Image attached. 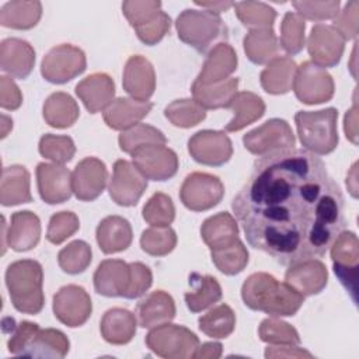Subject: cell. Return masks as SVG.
Wrapping results in <instances>:
<instances>
[{
  "label": "cell",
  "mask_w": 359,
  "mask_h": 359,
  "mask_svg": "<svg viewBox=\"0 0 359 359\" xmlns=\"http://www.w3.org/2000/svg\"><path fill=\"white\" fill-rule=\"evenodd\" d=\"M142 215L153 227H168L175 217V208L168 195L156 192L143 206Z\"/></svg>",
  "instance_id": "cell-48"
},
{
  "label": "cell",
  "mask_w": 359,
  "mask_h": 359,
  "mask_svg": "<svg viewBox=\"0 0 359 359\" xmlns=\"http://www.w3.org/2000/svg\"><path fill=\"white\" fill-rule=\"evenodd\" d=\"M345 49V39L332 27L325 24H316L307 39V50L311 62L320 67L337 66Z\"/></svg>",
  "instance_id": "cell-17"
},
{
  "label": "cell",
  "mask_w": 359,
  "mask_h": 359,
  "mask_svg": "<svg viewBox=\"0 0 359 359\" xmlns=\"http://www.w3.org/2000/svg\"><path fill=\"white\" fill-rule=\"evenodd\" d=\"M146 345L157 356L165 359H189L195 358L199 339L187 327L165 323L150 330L146 335Z\"/></svg>",
  "instance_id": "cell-7"
},
{
  "label": "cell",
  "mask_w": 359,
  "mask_h": 359,
  "mask_svg": "<svg viewBox=\"0 0 359 359\" xmlns=\"http://www.w3.org/2000/svg\"><path fill=\"white\" fill-rule=\"evenodd\" d=\"M170 27H171V18L168 17V14L161 11L154 21H151L147 25L135 28V32L143 43L153 46L164 38V35L170 31Z\"/></svg>",
  "instance_id": "cell-54"
},
{
  "label": "cell",
  "mask_w": 359,
  "mask_h": 359,
  "mask_svg": "<svg viewBox=\"0 0 359 359\" xmlns=\"http://www.w3.org/2000/svg\"><path fill=\"white\" fill-rule=\"evenodd\" d=\"M177 245L175 231L168 227H150L140 236V247L144 252L154 257L170 254Z\"/></svg>",
  "instance_id": "cell-47"
},
{
  "label": "cell",
  "mask_w": 359,
  "mask_h": 359,
  "mask_svg": "<svg viewBox=\"0 0 359 359\" xmlns=\"http://www.w3.org/2000/svg\"><path fill=\"white\" fill-rule=\"evenodd\" d=\"M91 311L90 294L81 286L66 285L53 296L55 317L70 328L83 325L90 318Z\"/></svg>",
  "instance_id": "cell-16"
},
{
  "label": "cell",
  "mask_w": 359,
  "mask_h": 359,
  "mask_svg": "<svg viewBox=\"0 0 359 359\" xmlns=\"http://www.w3.org/2000/svg\"><path fill=\"white\" fill-rule=\"evenodd\" d=\"M259 339L271 345H299V332L287 323L276 317L265 318L258 328Z\"/></svg>",
  "instance_id": "cell-49"
},
{
  "label": "cell",
  "mask_w": 359,
  "mask_h": 359,
  "mask_svg": "<svg viewBox=\"0 0 359 359\" xmlns=\"http://www.w3.org/2000/svg\"><path fill=\"white\" fill-rule=\"evenodd\" d=\"M234 13L244 27L250 29H272L276 11L261 1L234 3Z\"/></svg>",
  "instance_id": "cell-41"
},
{
  "label": "cell",
  "mask_w": 359,
  "mask_h": 359,
  "mask_svg": "<svg viewBox=\"0 0 359 359\" xmlns=\"http://www.w3.org/2000/svg\"><path fill=\"white\" fill-rule=\"evenodd\" d=\"M304 29L306 22L303 17L293 11L285 14L280 24L279 45L287 55H296L304 48Z\"/></svg>",
  "instance_id": "cell-46"
},
{
  "label": "cell",
  "mask_w": 359,
  "mask_h": 359,
  "mask_svg": "<svg viewBox=\"0 0 359 359\" xmlns=\"http://www.w3.org/2000/svg\"><path fill=\"white\" fill-rule=\"evenodd\" d=\"M80 115L77 102L67 93H53L43 104V119L52 128H70Z\"/></svg>",
  "instance_id": "cell-38"
},
{
  "label": "cell",
  "mask_w": 359,
  "mask_h": 359,
  "mask_svg": "<svg viewBox=\"0 0 359 359\" xmlns=\"http://www.w3.org/2000/svg\"><path fill=\"white\" fill-rule=\"evenodd\" d=\"M313 358L310 352L297 345H269L265 349V358Z\"/></svg>",
  "instance_id": "cell-58"
},
{
  "label": "cell",
  "mask_w": 359,
  "mask_h": 359,
  "mask_svg": "<svg viewBox=\"0 0 359 359\" xmlns=\"http://www.w3.org/2000/svg\"><path fill=\"white\" fill-rule=\"evenodd\" d=\"M22 104V94L11 77H0V105L3 109H17Z\"/></svg>",
  "instance_id": "cell-57"
},
{
  "label": "cell",
  "mask_w": 359,
  "mask_h": 359,
  "mask_svg": "<svg viewBox=\"0 0 359 359\" xmlns=\"http://www.w3.org/2000/svg\"><path fill=\"white\" fill-rule=\"evenodd\" d=\"M95 238L104 254L125 251L133 238L130 223L122 216H107L97 226Z\"/></svg>",
  "instance_id": "cell-29"
},
{
  "label": "cell",
  "mask_w": 359,
  "mask_h": 359,
  "mask_svg": "<svg viewBox=\"0 0 359 359\" xmlns=\"http://www.w3.org/2000/svg\"><path fill=\"white\" fill-rule=\"evenodd\" d=\"M122 86L132 98L149 101L156 90V73L153 65L142 55L130 56L123 69Z\"/></svg>",
  "instance_id": "cell-21"
},
{
  "label": "cell",
  "mask_w": 359,
  "mask_h": 359,
  "mask_svg": "<svg viewBox=\"0 0 359 359\" xmlns=\"http://www.w3.org/2000/svg\"><path fill=\"white\" fill-rule=\"evenodd\" d=\"M237 90H238L237 77H229L224 81L208 84V86L194 81L191 87L194 101H196L203 109L229 108L233 98L237 94Z\"/></svg>",
  "instance_id": "cell-33"
},
{
  "label": "cell",
  "mask_w": 359,
  "mask_h": 359,
  "mask_svg": "<svg viewBox=\"0 0 359 359\" xmlns=\"http://www.w3.org/2000/svg\"><path fill=\"white\" fill-rule=\"evenodd\" d=\"M165 118L178 128H192L206 118V109H203L196 101L184 98L175 100L164 109Z\"/></svg>",
  "instance_id": "cell-44"
},
{
  "label": "cell",
  "mask_w": 359,
  "mask_h": 359,
  "mask_svg": "<svg viewBox=\"0 0 359 359\" xmlns=\"http://www.w3.org/2000/svg\"><path fill=\"white\" fill-rule=\"evenodd\" d=\"M94 289L105 297H125L130 285V265L122 259H105L94 272Z\"/></svg>",
  "instance_id": "cell-23"
},
{
  "label": "cell",
  "mask_w": 359,
  "mask_h": 359,
  "mask_svg": "<svg viewBox=\"0 0 359 359\" xmlns=\"http://www.w3.org/2000/svg\"><path fill=\"white\" fill-rule=\"evenodd\" d=\"M119 147L122 151L132 154L136 149L147 144H165L167 137L161 130L146 123H137L119 135Z\"/></svg>",
  "instance_id": "cell-42"
},
{
  "label": "cell",
  "mask_w": 359,
  "mask_h": 359,
  "mask_svg": "<svg viewBox=\"0 0 359 359\" xmlns=\"http://www.w3.org/2000/svg\"><path fill=\"white\" fill-rule=\"evenodd\" d=\"M136 316L121 307H114L105 311L100 323L102 338L112 345H125L132 341L136 334Z\"/></svg>",
  "instance_id": "cell-31"
},
{
  "label": "cell",
  "mask_w": 359,
  "mask_h": 359,
  "mask_svg": "<svg viewBox=\"0 0 359 359\" xmlns=\"http://www.w3.org/2000/svg\"><path fill=\"white\" fill-rule=\"evenodd\" d=\"M87 67L84 52L70 43H62L52 48L42 59L41 74L43 79L53 84H65Z\"/></svg>",
  "instance_id": "cell-9"
},
{
  "label": "cell",
  "mask_w": 359,
  "mask_h": 359,
  "mask_svg": "<svg viewBox=\"0 0 359 359\" xmlns=\"http://www.w3.org/2000/svg\"><path fill=\"white\" fill-rule=\"evenodd\" d=\"M38 149L42 157L49 158L57 164L69 163L76 153V146L72 137L50 133L41 137Z\"/></svg>",
  "instance_id": "cell-50"
},
{
  "label": "cell",
  "mask_w": 359,
  "mask_h": 359,
  "mask_svg": "<svg viewBox=\"0 0 359 359\" xmlns=\"http://www.w3.org/2000/svg\"><path fill=\"white\" fill-rule=\"evenodd\" d=\"M91 257V247L83 240H74L59 251L57 264L63 272L69 275H79L88 268Z\"/></svg>",
  "instance_id": "cell-43"
},
{
  "label": "cell",
  "mask_w": 359,
  "mask_h": 359,
  "mask_svg": "<svg viewBox=\"0 0 359 359\" xmlns=\"http://www.w3.org/2000/svg\"><path fill=\"white\" fill-rule=\"evenodd\" d=\"M35 65V50L20 38H6L0 45V67L11 77L27 79Z\"/></svg>",
  "instance_id": "cell-24"
},
{
  "label": "cell",
  "mask_w": 359,
  "mask_h": 359,
  "mask_svg": "<svg viewBox=\"0 0 359 359\" xmlns=\"http://www.w3.org/2000/svg\"><path fill=\"white\" fill-rule=\"evenodd\" d=\"M292 6L296 8V13L304 20L323 21L332 20L339 13V1H293Z\"/></svg>",
  "instance_id": "cell-53"
},
{
  "label": "cell",
  "mask_w": 359,
  "mask_h": 359,
  "mask_svg": "<svg viewBox=\"0 0 359 359\" xmlns=\"http://www.w3.org/2000/svg\"><path fill=\"white\" fill-rule=\"evenodd\" d=\"M108 180L105 164L97 157H86L74 167L72 172L73 194L79 201L91 202L97 199Z\"/></svg>",
  "instance_id": "cell-19"
},
{
  "label": "cell",
  "mask_w": 359,
  "mask_h": 359,
  "mask_svg": "<svg viewBox=\"0 0 359 359\" xmlns=\"http://www.w3.org/2000/svg\"><path fill=\"white\" fill-rule=\"evenodd\" d=\"M293 91L303 104L314 105L327 102L334 95V80L325 69L307 60L296 70Z\"/></svg>",
  "instance_id": "cell-11"
},
{
  "label": "cell",
  "mask_w": 359,
  "mask_h": 359,
  "mask_svg": "<svg viewBox=\"0 0 359 359\" xmlns=\"http://www.w3.org/2000/svg\"><path fill=\"white\" fill-rule=\"evenodd\" d=\"M199 330L215 339L227 338L236 327V314L230 306L222 303L198 320Z\"/></svg>",
  "instance_id": "cell-40"
},
{
  "label": "cell",
  "mask_w": 359,
  "mask_h": 359,
  "mask_svg": "<svg viewBox=\"0 0 359 359\" xmlns=\"http://www.w3.org/2000/svg\"><path fill=\"white\" fill-rule=\"evenodd\" d=\"M222 344L220 342H206L198 346L195 352V358H209V359H217L222 356Z\"/></svg>",
  "instance_id": "cell-60"
},
{
  "label": "cell",
  "mask_w": 359,
  "mask_h": 359,
  "mask_svg": "<svg viewBox=\"0 0 359 359\" xmlns=\"http://www.w3.org/2000/svg\"><path fill=\"white\" fill-rule=\"evenodd\" d=\"M130 285L125 299H136L143 296L153 282V275L149 266L142 262H130Z\"/></svg>",
  "instance_id": "cell-56"
},
{
  "label": "cell",
  "mask_w": 359,
  "mask_h": 359,
  "mask_svg": "<svg viewBox=\"0 0 359 359\" xmlns=\"http://www.w3.org/2000/svg\"><path fill=\"white\" fill-rule=\"evenodd\" d=\"M147 188V178L128 160H116L108 185L111 199L119 206H135Z\"/></svg>",
  "instance_id": "cell-13"
},
{
  "label": "cell",
  "mask_w": 359,
  "mask_h": 359,
  "mask_svg": "<svg viewBox=\"0 0 359 359\" xmlns=\"http://www.w3.org/2000/svg\"><path fill=\"white\" fill-rule=\"evenodd\" d=\"M195 4L201 6L205 10L213 11L216 14H220L222 11H226L234 6V3L231 1H195Z\"/></svg>",
  "instance_id": "cell-61"
},
{
  "label": "cell",
  "mask_w": 359,
  "mask_h": 359,
  "mask_svg": "<svg viewBox=\"0 0 359 359\" xmlns=\"http://www.w3.org/2000/svg\"><path fill=\"white\" fill-rule=\"evenodd\" d=\"M297 66L289 56H278L261 72V86L268 94H286L293 88Z\"/></svg>",
  "instance_id": "cell-35"
},
{
  "label": "cell",
  "mask_w": 359,
  "mask_h": 359,
  "mask_svg": "<svg viewBox=\"0 0 359 359\" xmlns=\"http://www.w3.org/2000/svg\"><path fill=\"white\" fill-rule=\"evenodd\" d=\"M241 297L251 310L264 311L272 317L294 316L304 303V296L266 272L250 275L241 286Z\"/></svg>",
  "instance_id": "cell-2"
},
{
  "label": "cell",
  "mask_w": 359,
  "mask_h": 359,
  "mask_svg": "<svg viewBox=\"0 0 359 359\" xmlns=\"http://www.w3.org/2000/svg\"><path fill=\"white\" fill-rule=\"evenodd\" d=\"M151 108L153 104L150 101L119 97L104 111V121L111 129L123 132L140 123V121L149 115Z\"/></svg>",
  "instance_id": "cell-27"
},
{
  "label": "cell",
  "mask_w": 359,
  "mask_h": 359,
  "mask_svg": "<svg viewBox=\"0 0 359 359\" xmlns=\"http://www.w3.org/2000/svg\"><path fill=\"white\" fill-rule=\"evenodd\" d=\"M352 178L348 175L346 177V187H351V184H353L352 185V191H353V196L356 198V189H358V185H356V163L352 165Z\"/></svg>",
  "instance_id": "cell-62"
},
{
  "label": "cell",
  "mask_w": 359,
  "mask_h": 359,
  "mask_svg": "<svg viewBox=\"0 0 359 359\" xmlns=\"http://www.w3.org/2000/svg\"><path fill=\"white\" fill-rule=\"evenodd\" d=\"M122 11L133 28H139L154 21L161 10L160 1H123Z\"/></svg>",
  "instance_id": "cell-52"
},
{
  "label": "cell",
  "mask_w": 359,
  "mask_h": 359,
  "mask_svg": "<svg viewBox=\"0 0 359 359\" xmlns=\"http://www.w3.org/2000/svg\"><path fill=\"white\" fill-rule=\"evenodd\" d=\"M188 151L196 163L219 167L231 158L233 143L224 132L205 129L188 140Z\"/></svg>",
  "instance_id": "cell-14"
},
{
  "label": "cell",
  "mask_w": 359,
  "mask_h": 359,
  "mask_svg": "<svg viewBox=\"0 0 359 359\" xmlns=\"http://www.w3.org/2000/svg\"><path fill=\"white\" fill-rule=\"evenodd\" d=\"M3 331L10 332L7 341L8 352L15 356L34 358H65L69 352L70 342L67 337L55 328H39L31 321H21L15 324L10 318V327L3 324Z\"/></svg>",
  "instance_id": "cell-3"
},
{
  "label": "cell",
  "mask_w": 359,
  "mask_h": 359,
  "mask_svg": "<svg viewBox=\"0 0 359 359\" xmlns=\"http://www.w3.org/2000/svg\"><path fill=\"white\" fill-rule=\"evenodd\" d=\"M175 302L164 290L151 292L140 300L136 307L139 325L143 328H154L170 323L175 317Z\"/></svg>",
  "instance_id": "cell-28"
},
{
  "label": "cell",
  "mask_w": 359,
  "mask_h": 359,
  "mask_svg": "<svg viewBox=\"0 0 359 359\" xmlns=\"http://www.w3.org/2000/svg\"><path fill=\"white\" fill-rule=\"evenodd\" d=\"M178 38L199 53H206L213 43L227 41L229 31L220 14L209 10H184L175 21Z\"/></svg>",
  "instance_id": "cell-5"
},
{
  "label": "cell",
  "mask_w": 359,
  "mask_h": 359,
  "mask_svg": "<svg viewBox=\"0 0 359 359\" xmlns=\"http://www.w3.org/2000/svg\"><path fill=\"white\" fill-rule=\"evenodd\" d=\"M215 266L224 275H237L244 271L248 264V251L241 240L230 247L210 251Z\"/></svg>",
  "instance_id": "cell-45"
},
{
  "label": "cell",
  "mask_w": 359,
  "mask_h": 359,
  "mask_svg": "<svg viewBox=\"0 0 359 359\" xmlns=\"http://www.w3.org/2000/svg\"><path fill=\"white\" fill-rule=\"evenodd\" d=\"M189 286L191 289L184 294V299L187 307L192 313H201L206 310L208 307L217 303L223 296L220 283L210 275L192 272L189 275Z\"/></svg>",
  "instance_id": "cell-34"
},
{
  "label": "cell",
  "mask_w": 359,
  "mask_h": 359,
  "mask_svg": "<svg viewBox=\"0 0 359 359\" xmlns=\"http://www.w3.org/2000/svg\"><path fill=\"white\" fill-rule=\"evenodd\" d=\"M41 15L39 1H8L0 10V24L14 29H29L38 24Z\"/></svg>",
  "instance_id": "cell-39"
},
{
  "label": "cell",
  "mask_w": 359,
  "mask_h": 359,
  "mask_svg": "<svg viewBox=\"0 0 359 359\" xmlns=\"http://www.w3.org/2000/svg\"><path fill=\"white\" fill-rule=\"evenodd\" d=\"M0 202L3 206L32 202V195L29 191V172L24 165L14 164L3 168Z\"/></svg>",
  "instance_id": "cell-32"
},
{
  "label": "cell",
  "mask_w": 359,
  "mask_h": 359,
  "mask_svg": "<svg viewBox=\"0 0 359 359\" xmlns=\"http://www.w3.org/2000/svg\"><path fill=\"white\" fill-rule=\"evenodd\" d=\"M224 195V185L219 177L208 172H192L184 180L180 198L185 208L203 212L215 208Z\"/></svg>",
  "instance_id": "cell-10"
},
{
  "label": "cell",
  "mask_w": 359,
  "mask_h": 359,
  "mask_svg": "<svg viewBox=\"0 0 359 359\" xmlns=\"http://www.w3.org/2000/svg\"><path fill=\"white\" fill-rule=\"evenodd\" d=\"M331 259L334 272L342 286L356 303V283L359 269V244L352 231H341L331 244Z\"/></svg>",
  "instance_id": "cell-12"
},
{
  "label": "cell",
  "mask_w": 359,
  "mask_h": 359,
  "mask_svg": "<svg viewBox=\"0 0 359 359\" xmlns=\"http://www.w3.org/2000/svg\"><path fill=\"white\" fill-rule=\"evenodd\" d=\"M80 229V222L73 212H57L52 215L46 231V240L52 244H60L72 237Z\"/></svg>",
  "instance_id": "cell-51"
},
{
  "label": "cell",
  "mask_w": 359,
  "mask_h": 359,
  "mask_svg": "<svg viewBox=\"0 0 359 359\" xmlns=\"http://www.w3.org/2000/svg\"><path fill=\"white\" fill-rule=\"evenodd\" d=\"M337 121L338 111L335 108L297 111L294 122L303 147L316 156H324L334 151L338 144Z\"/></svg>",
  "instance_id": "cell-6"
},
{
  "label": "cell",
  "mask_w": 359,
  "mask_h": 359,
  "mask_svg": "<svg viewBox=\"0 0 359 359\" xmlns=\"http://www.w3.org/2000/svg\"><path fill=\"white\" fill-rule=\"evenodd\" d=\"M356 101H353V107L352 109H349L345 115V121H344V129H345V135L346 137L352 142V143H358V128H356V122H358V118H356Z\"/></svg>",
  "instance_id": "cell-59"
},
{
  "label": "cell",
  "mask_w": 359,
  "mask_h": 359,
  "mask_svg": "<svg viewBox=\"0 0 359 359\" xmlns=\"http://www.w3.org/2000/svg\"><path fill=\"white\" fill-rule=\"evenodd\" d=\"M133 164L153 181H167L177 174L178 156L165 144H147L136 149L132 154Z\"/></svg>",
  "instance_id": "cell-15"
},
{
  "label": "cell",
  "mask_w": 359,
  "mask_h": 359,
  "mask_svg": "<svg viewBox=\"0 0 359 359\" xmlns=\"http://www.w3.org/2000/svg\"><path fill=\"white\" fill-rule=\"evenodd\" d=\"M231 209L248 244L285 266L323 257L345 227L339 185L303 149L257 158Z\"/></svg>",
  "instance_id": "cell-1"
},
{
  "label": "cell",
  "mask_w": 359,
  "mask_h": 359,
  "mask_svg": "<svg viewBox=\"0 0 359 359\" xmlns=\"http://www.w3.org/2000/svg\"><path fill=\"white\" fill-rule=\"evenodd\" d=\"M294 135L285 119L273 118L243 136L244 147L255 156H266L290 150L294 146Z\"/></svg>",
  "instance_id": "cell-8"
},
{
  "label": "cell",
  "mask_w": 359,
  "mask_h": 359,
  "mask_svg": "<svg viewBox=\"0 0 359 359\" xmlns=\"http://www.w3.org/2000/svg\"><path fill=\"white\" fill-rule=\"evenodd\" d=\"M43 269L35 259H20L7 266L6 286L15 310L24 314H38L45 304L42 290Z\"/></svg>",
  "instance_id": "cell-4"
},
{
  "label": "cell",
  "mask_w": 359,
  "mask_h": 359,
  "mask_svg": "<svg viewBox=\"0 0 359 359\" xmlns=\"http://www.w3.org/2000/svg\"><path fill=\"white\" fill-rule=\"evenodd\" d=\"M76 94L90 114L105 111L114 101L115 84L105 73H94L76 86Z\"/></svg>",
  "instance_id": "cell-25"
},
{
  "label": "cell",
  "mask_w": 359,
  "mask_h": 359,
  "mask_svg": "<svg viewBox=\"0 0 359 359\" xmlns=\"http://www.w3.org/2000/svg\"><path fill=\"white\" fill-rule=\"evenodd\" d=\"M3 254L7 245L17 251H29L39 243L41 238V222L39 217L29 210H20L13 213L8 226V233H6L7 224L3 217Z\"/></svg>",
  "instance_id": "cell-18"
},
{
  "label": "cell",
  "mask_w": 359,
  "mask_h": 359,
  "mask_svg": "<svg viewBox=\"0 0 359 359\" xmlns=\"http://www.w3.org/2000/svg\"><path fill=\"white\" fill-rule=\"evenodd\" d=\"M36 184L42 201L49 205L63 203L73 194L72 172L63 164L39 163L36 165Z\"/></svg>",
  "instance_id": "cell-20"
},
{
  "label": "cell",
  "mask_w": 359,
  "mask_h": 359,
  "mask_svg": "<svg viewBox=\"0 0 359 359\" xmlns=\"http://www.w3.org/2000/svg\"><path fill=\"white\" fill-rule=\"evenodd\" d=\"M201 237L210 251L230 247L240 240L237 222L229 212L213 215L202 223Z\"/></svg>",
  "instance_id": "cell-30"
},
{
  "label": "cell",
  "mask_w": 359,
  "mask_h": 359,
  "mask_svg": "<svg viewBox=\"0 0 359 359\" xmlns=\"http://www.w3.org/2000/svg\"><path fill=\"white\" fill-rule=\"evenodd\" d=\"M234 112L233 119L224 126L226 132H237L247 125L258 121L265 114V102L261 97L250 91L237 93L230 107Z\"/></svg>",
  "instance_id": "cell-36"
},
{
  "label": "cell",
  "mask_w": 359,
  "mask_h": 359,
  "mask_svg": "<svg viewBox=\"0 0 359 359\" xmlns=\"http://www.w3.org/2000/svg\"><path fill=\"white\" fill-rule=\"evenodd\" d=\"M237 69V55L236 50L227 43L222 42L215 45L202 66L201 73L195 81L201 84H215L229 79V76Z\"/></svg>",
  "instance_id": "cell-26"
},
{
  "label": "cell",
  "mask_w": 359,
  "mask_h": 359,
  "mask_svg": "<svg viewBox=\"0 0 359 359\" xmlns=\"http://www.w3.org/2000/svg\"><path fill=\"white\" fill-rule=\"evenodd\" d=\"M358 1L352 0L334 18L332 27L342 35L345 41L355 39L358 35Z\"/></svg>",
  "instance_id": "cell-55"
},
{
  "label": "cell",
  "mask_w": 359,
  "mask_h": 359,
  "mask_svg": "<svg viewBox=\"0 0 359 359\" xmlns=\"http://www.w3.org/2000/svg\"><path fill=\"white\" fill-rule=\"evenodd\" d=\"M243 43L247 57L255 65H265L280 56V45L273 29H250Z\"/></svg>",
  "instance_id": "cell-37"
},
{
  "label": "cell",
  "mask_w": 359,
  "mask_h": 359,
  "mask_svg": "<svg viewBox=\"0 0 359 359\" xmlns=\"http://www.w3.org/2000/svg\"><path fill=\"white\" fill-rule=\"evenodd\" d=\"M327 268L316 258L293 264L285 273V282L304 297L318 294L327 286Z\"/></svg>",
  "instance_id": "cell-22"
}]
</instances>
